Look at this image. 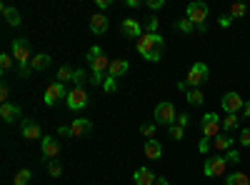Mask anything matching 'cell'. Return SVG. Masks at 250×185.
<instances>
[{"label": "cell", "instance_id": "obj_1", "mask_svg": "<svg viewBox=\"0 0 250 185\" xmlns=\"http://www.w3.org/2000/svg\"><path fill=\"white\" fill-rule=\"evenodd\" d=\"M88 63H90V70H93L90 83H93V85H103V83H105V73H108V68H110V60L105 58L103 48L93 45V48L88 50Z\"/></svg>", "mask_w": 250, "mask_h": 185}, {"label": "cell", "instance_id": "obj_2", "mask_svg": "<svg viewBox=\"0 0 250 185\" xmlns=\"http://www.w3.org/2000/svg\"><path fill=\"white\" fill-rule=\"evenodd\" d=\"M163 45H165V40L158 35V33H145L140 40H138V53L148 60V63H158L160 55H163Z\"/></svg>", "mask_w": 250, "mask_h": 185}, {"label": "cell", "instance_id": "obj_3", "mask_svg": "<svg viewBox=\"0 0 250 185\" xmlns=\"http://www.w3.org/2000/svg\"><path fill=\"white\" fill-rule=\"evenodd\" d=\"M10 55L15 58V63L20 65V75L28 78V75H30V60H33L30 43H28L25 38H18V40H13V53H10Z\"/></svg>", "mask_w": 250, "mask_h": 185}, {"label": "cell", "instance_id": "obj_4", "mask_svg": "<svg viewBox=\"0 0 250 185\" xmlns=\"http://www.w3.org/2000/svg\"><path fill=\"white\" fill-rule=\"evenodd\" d=\"M208 13H210V8H208L205 3H200V0H195V3H190V5H188V10H185V18L190 20V23H193L195 28H200V25H205Z\"/></svg>", "mask_w": 250, "mask_h": 185}, {"label": "cell", "instance_id": "obj_5", "mask_svg": "<svg viewBox=\"0 0 250 185\" xmlns=\"http://www.w3.org/2000/svg\"><path fill=\"white\" fill-rule=\"evenodd\" d=\"M203 138H208V140H215L218 135H220V128H223V120L215 115V113H205L203 115Z\"/></svg>", "mask_w": 250, "mask_h": 185}, {"label": "cell", "instance_id": "obj_6", "mask_svg": "<svg viewBox=\"0 0 250 185\" xmlns=\"http://www.w3.org/2000/svg\"><path fill=\"white\" fill-rule=\"evenodd\" d=\"M208 78H210V70H208V65H205V63H195L190 70H188L185 83L190 85V88H200L203 83H208Z\"/></svg>", "mask_w": 250, "mask_h": 185}, {"label": "cell", "instance_id": "obj_7", "mask_svg": "<svg viewBox=\"0 0 250 185\" xmlns=\"http://www.w3.org/2000/svg\"><path fill=\"white\" fill-rule=\"evenodd\" d=\"M175 120H178V115H175V105H173V103H168V100L158 103V105H155V123H163V125L170 128Z\"/></svg>", "mask_w": 250, "mask_h": 185}, {"label": "cell", "instance_id": "obj_8", "mask_svg": "<svg viewBox=\"0 0 250 185\" xmlns=\"http://www.w3.org/2000/svg\"><path fill=\"white\" fill-rule=\"evenodd\" d=\"M68 93H70V90H65V85L55 80V83H50V85L45 88L43 100H45V105H48V108H53L55 103H60V100H68Z\"/></svg>", "mask_w": 250, "mask_h": 185}, {"label": "cell", "instance_id": "obj_9", "mask_svg": "<svg viewBox=\"0 0 250 185\" xmlns=\"http://www.w3.org/2000/svg\"><path fill=\"white\" fill-rule=\"evenodd\" d=\"M225 168H228L225 155H210V158L205 160V165H203V173H205L208 178H218V175L225 173Z\"/></svg>", "mask_w": 250, "mask_h": 185}, {"label": "cell", "instance_id": "obj_10", "mask_svg": "<svg viewBox=\"0 0 250 185\" xmlns=\"http://www.w3.org/2000/svg\"><path fill=\"white\" fill-rule=\"evenodd\" d=\"M220 105H223V110H225L228 115H238V110L245 108V100H243L238 93H225V95L220 98Z\"/></svg>", "mask_w": 250, "mask_h": 185}, {"label": "cell", "instance_id": "obj_11", "mask_svg": "<svg viewBox=\"0 0 250 185\" xmlns=\"http://www.w3.org/2000/svg\"><path fill=\"white\" fill-rule=\"evenodd\" d=\"M120 33L125 35V38H133V40H140L145 33H143V25L138 23L135 18H123L120 20Z\"/></svg>", "mask_w": 250, "mask_h": 185}, {"label": "cell", "instance_id": "obj_12", "mask_svg": "<svg viewBox=\"0 0 250 185\" xmlns=\"http://www.w3.org/2000/svg\"><path fill=\"white\" fill-rule=\"evenodd\" d=\"M88 105V93H85V88H73L70 93H68V108L70 110H83Z\"/></svg>", "mask_w": 250, "mask_h": 185}, {"label": "cell", "instance_id": "obj_13", "mask_svg": "<svg viewBox=\"0 0 250 185\" xmlns=\"http://www.w3.org/2000/svg\"><path fill=\"white\" fill-rule=\"evenodd\" d=\"M88 133H93V120H90V118H78V120H73V125H70V135H73V138L88 135Z\"/></svg>", "mask_w": 250, "mask_h": 185}, {"label": "cell", "instance_id": "obj_14", "mask_svg": "<svg viewBox=\"0 0 250 185\" xmlns=\"http://www.w3.org/2000/svg\"><path fill=\"white\" fill-rule=\"evenodd\" d=\"M133 180H135V185H155L158 183V178L150 168H138L133 173Z\"/></svg>", "mask_w": 250, "mask_h": 185}, {"label": "cell", "instance_id": "obj_15", "mask_svg": "<svg viewBox=\"0 0 250 185\" xmlns=\"http://www.w3.org/2000/svg\"><path fill=\"white\" fill-rule=\"evenodd\" d=\"M23 138L25 140H43L45 135L40 133V125L33 120H23Z\"/></svg>", "mask_w": 250, "mask_h": 185}, {"label": "cell", "instance_id": "obj_16", "mask_svg": "<svg viewBox=\"0 0 250 185\" xmlns=\"http://www.w3.org/2000/svg\"><path fill=\"white\" fill-rule=\"evenodd\" d=\"M40 145H43V155L45 158H55L60 153V143L55 138H50V135H45L43 140H40Z\"/></svg>", "mask_w": 250, "mask_h": 185}, {"label": "cell", "instance_id": "obj_17", "mask_svg": "<svg viewBox=\"0 0 250 185\" xmlns=\"http://www.w3.org/2000/svg\"><path fill=\"white\" fill-rule=\"evenodd\" d=\"M143 153H145V158H148V160H160V155H163V145H160L158 140H145Z\"/></svg>", "mask_w": 250, "mask_h": 185}, {"label": "cell", "instance_id": "obj_18", "mask_svg": "<svg viewBox=\"0 0 250 185\" xmlns=\"http://www.w3.org/2000/svg\"><path fill=\"white\" fill-rule=\"evenodd\" d=\"M90 30L95 33V35H103L108 30V18L103 15V13H95L93 18H90Z\"/></svg>", "mask_w": 250, "mask_h": 185}, {"label": "cell", "instance_id": "obj_19", "mask_svg": "<svg viewBox=\"0 0 250 185\" xmlns=\"http://www.w3.org/2000/svg\"><path fill=\"white\" fill-rule=\"evenodd\" d=\"M0 118H3L5 123H13V120L20 118V108L13 105V103H3V105H0Z\"/></svg>", "mask_w": 250, "mask_h": 185}, {"label": "cell", "instance_id": "obj_20", "mask_svg": "<svg viewBox=\"0 0 250 185\" xmlns=\"http://www.w3.org/2000/svg\"><path fill=\"white\" fill-rule=\"evenodd\" d=\"M50 63H53V58L48 53H38L30 60V70H45V68H50Z\"/></svg>", "mask_w": 250, "mask_h": 185}, {"label": "cell", "instance_id": "obj_21", "mask_svg": "<svg viewBox=\"0 0 250 185\" xmlns=\"http://www.w3.org/2000/svg\"><path fill=\"white\" fill-rule=\"evenodd\" d=\"M108 73H110V78H120V75H125V73H128V60H123V58L110 60Z\"/></svg>", "mask_w": 250, "mask_h": 185}, {"label": "cell", "instance_id": "obj_22", "mask_svg": "<svg viewBox=\"0 0 250 185\" xmlns=\"http://www.w3.org/2000/svg\"><path fill=\"white\" fill-rule=\"evenodd\" d=\"M233 143H235V140H233L230 135H218V138L213 140V145H215L218 153H228V150L233 148Z\"/></svg>", "mask_w": 250, "mask_h": 185}, {"label": "cell", "instance_id": "obj_23", "mask_svg": "<svg viewBox=\"0 0 250 185\" xmlns=\"http://www.w3.org/2000/svg\"><path fill=\"white\" fill-rule=\"evenodd\" d=\"M185 100L190 103V105H203V103H205V95H203L200 88H193V90L185 93Z\"/></svg>", "mask_w": 250, "mask_h": 185}, {"label": "cell", "instance_id": "obj_24", "mask_svg": "<svg viewBox=\"0 0 250 185\" xmlns=\"http://www.w3.org/2000/svg\"><path fill=\"white\" fill-rule=\"evenodd\" d=\"M3 15H5V20H8V25H13V28H18V25H20V13H18L15 8L3 5Z\"/></svg>", "mask_w": 250, "mask_h": 185}, {"label": "cell", "instance_id": "obj_25", "mask_svg": "<svg viewBox=\"0 0 250 185\" xmlns=\"http://www.w3.org/2000/svg\"><path fill=\"white\" fill-rule=\"evenodd\" d=\"M225 185H250V178L245 173H230L225 180Z\"/></svg>", "mask_w": 250, "mask_h": 185}, {"label": "cell", "instance_id": "obj_26", "mask_svg": "<svg viewBox=\"0 0 250 185\" xmlns=\"http://www.w3.org/2000/svg\"><path fill=\"white\" fill-rule=\"evenodd\" d=\"M73 73H75V70H73L70 65H62V68L58 70V83H62V85H65L68 80H73Z\"/></svg>", "mask_w": 250, "mask_h": 185}, {"label": "cell", "instance_id": "obj_27", "mask_svg": "<svg viewBox=\"0 0 250 185\" xmlns=\"http://www.w3.org/2000/svg\"><path fill=\"white\" fill-rule=\"evenodd\" d=\"M238 123H240L238 115H225V118H223V128H225V130H235Z\"/></svg>", "mask_w": 250, "mask_h": 185}, {"label": "cell", "instance_id": "obj_28", "mask_svg": "<svg viewBox=\"0 0 250 185\" xmlns=\"http://www.w3.org/2000/svg\"><path fill=\"white\" fill-rule=\"evenodd\" d=\"M178 30H180V33H185V35H190V33L195 30V25H193L188 18H183V20H178Z\"/></svg>", "mask_w": 250, "mask_h": 185}, {"label": "cell", "instance_id": "obj_29", "mask_svg": "<svg viewBox=\"0 0 250 185\" xmlns=\"http://www.w3.org/2000/svg\"><path fill=\"white\" fill-rule=\"evenodd\" d=\"M168 130H170V138H173V140H183V138H185V128H180L178 123H173Z\"/></svg>", "mask_w": 250, "mask_h": 185}, {"label": "cell", "instance_id": "obj_30", "mask_svg": "<svg viewBox=\"0 0 250 185\" xmlns=\"http://www.w3.org/2000/svg\"><path fill=\"white\" fill-rule=\"evenodd\" d=\"M225 160H228V165H238V163H240V153L235 148H230L225 153Z\"/></svg>", "mask_w": 250, "mask_h": 185}, {"label": "cell", "instance_id": "obj_31", "mask_svg": "<svg viewBox=\"0 0 250 185\" xmlns=\"http://www.w3.org/2000/svg\"><path fill=\"white\" fill-rule=\"evenodd\" d=\"M248 13V5L245 3H235L233 8H230V18H243Z\"/></svg>", "mask_w": 250, "mask_h": 185}, {"label": "cell", "instance_id": "obj_32", "mask_svg": "<svg viewBox=\"0 0 250 185\" xmlns=\"http://www.w3.org/2000/svg\"><path fill=\"white\" fill-rule=\"evenodd\" d=\"M143 138H148V140H155V123H148V125H143L140 128Z\"/></svg>", "mask_w": 250, "mask_h": 185}, {"label": "cell", "instance_id": "obj_33", "mask_svg": "<svg viewBox=\"0 0 250 185\" xmlns=\"http://www.w3.org/2000/svg\"><path fill=\"white\" fill-rule=\"evenodd\" d=\"M28 180H30V170L28 168H23L15 175V185H28Z\"/></svg>", "mask_w": 250, "mask_h": 185}, {"label": "cell", "instance_id": "obj_34", "mask_svg": "<svg viewBox=\"0 0 250 185\" xmlns=\"http://www.w3.org/2000/svg\"><path fill=\"white\" fill-rule=\"evenodd\" d=\"M48 173H50L53 178H58V175L62 173V165H60L58 160H50V163H48Z\"/></svg>", "mask_w": 250, "mask_h": 185}, {"label": "cell", "instance_id": "obj_35", "mask_svg": "<svg viewBox=\"0 0 250 185\" xmlns=\"http://www.w3.org/2000/svg\"><path fill=\"white\" fill-rule=\"evenodd\" d=\"M83 80H85V70L75 68V73H73V83H75V88H83Z\"/></svg>", "mask_w": 250, "mask_h": 185}, {"label": "cell", "instance_id": "obj_36", "mask_svg": "<svg viewBox=\"0 0 250 185\" xmlns=\"http://www.w3.org/2000/svg\"><path fill=\"white\" fill-rule=\"evenodd\" d=\"M13 60H15V58L8 55V53H5V55H0V68H3V70H10V68H13Z\"/></svg>", "mask_w": 250, "mask_h": 185}, {"label": "cell", "instance_id": "obj_37", "mask_svg": "<svg viewBox=\"0 0 250 185\" xmlns=\"http://www.w3.org/2000/svg\"><path fill=\"white\" fill-rule=\"evenodd\" d=\"M158 25H160L158 18H148V23H145V33H158Z\"/></svg>", "mask_w": 250, "mask_h": 185}, {"label": "cell", "instance_id": "obj_38", "mask_svg": "<svg viewBox=\"0 0 250 185\" xmlns=\"http://www.w3.org/2000/svg\"><path fill=\"white\" fill-rule=\"evenodd\" d=\"M103 88H105V93H115L118 90V83H115V78H105V83H103Z\"/></svg>", "mask_w": 250, "mask_h": 185}, {"label": "cell", "instance_id": "obj_39", "mask_svg": "<svg viewBox=\"0 0 250 185\" xmlns=\"http://www.w3.org/2000/svg\"><path fill=\"white\" fill-rule=\"evenodd\" d=\"M240 145L250 148V128H243V130H240Z\"/></svg>", "mask_w": 250, "mask_h": 185}, {"label": "cell", "instance_id": "obj_40", "mask_svg": "<svg viewBox=\"0 0 250 185\" xmlns=\"http://www.w3.org/2000/svg\"><path fill=\"white\" fill-rule=\"evenodd\" d=\"M175 123H178V125H180V128H188V125H190V115H188V113H180Z\"/></svg>", "mask_w": 250, "mask_h": 185}, {"label": "cell", "instance_id": "obj_41", "mask_svg": "<svg viewBox=\"0 0 250 185\" xmlns=\"http://www.w3.org/2000/svg\"><path fill=\"white\" fill-rule=\"evenodd\" d=\"M8 98H10V88H8V83H3L0 85V100L8 103Z\"/></svg>", "mask_w": 250, "mask_h": 185}, {"label": "cell", "instance_id": "obj_42", "mask_svg": "<svg viewBox=\"0 0 250 185\" xmlns=\"http://www.w3.org/2000/svg\"><path fill=\"white\" fill-rule=\"evenodd\" d=\"M198 148H200V153H203V155H205V153H210V140H208V138H203Z\"/></svg>", "mask_w": 250, "mask_h": 185}, {"label": "cell", "instance_id": "obj_43", "mask_svg": "<svg viewBox=\"0 0 250 185\" xmlns=\"http://www.w3.org/2000/svg\"><path fill=\"white\" fill-rule=\"evenodd\" d=\"M163 5H165V0H148V8L150 10H160Z\"/></svg>", "mask_w": 250, "mask_h": 185}, {"label": "cell", "instance_id": "obj_44", "mask_svg": "<svg viewBox=\"0 0 250 185\" xmlns=\"http://www.w3.org/2000/svg\"><path fill=\"white\" fill-rule=\"evenodd\" d=\"M230 23H233L230 13H228V15H220V25H223V28H230Z\"/></svg>", "mask_w": 250, "mask_h": 185}, {"label": "cell", "instance_id": "obj_45", "mask_svg": "<svg viewBox=\"0 0 250 185\" xmlns=\"http://www.w3.org/2000/svg\"><path fill=\"white\" fill-rule=\"evenodd\" d=\"M108 5H110V0H98V8H100V10H105Z\"/></svg>", "mask_w": 250, "mask_h": 185}, {"label": "cell", "instance_id": "obj_46", "mask_svg": "<svg viewBox=\"0 0 250 185\" xmlns=\"http://www.w3.org/2000/svg\"><path fill=\"white\" fill-rule=\"evenodd\" d=\"M155 185H170V183L165 180V178H158V183H155Z\"/></svg>", "mask_w": 250, "mask_h": 185}, {"label": "cell", "instance_id": "obj_47", "mask_svg": "<svg viewBox=\"0 0 250 185\" xmlns=\"http://www.w3.org/2000/svg\"><path fill=\"white\" fill-rule=\"evenodd\" d=\"M245 118H250V100L245 103Z\"/></svg>", "mask_w": 250, "mask_h": 185}]
</instances>
